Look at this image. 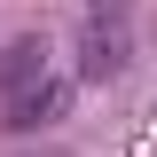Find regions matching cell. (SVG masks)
<instances>
[{
	"label": "cell",
	"instance_id": "6da1fadb",
	"mask_svg": "<svg viewBox=\"0 0 157 157\" xmlns=\"http://www.w3.org/2000/svg\"><path fill=\"white\" fill-rule=\"evenodd\" d=\"M78 47H86V55H78V63H86V78H118V71H126V55H134V8H126V0H94Z\"/></svg>",
	"mask_w": 157,
	"mask_h": 157
},
{
	"label": "cell",
	"instance_id": "7a4b0ae2",
	"mask_svg": "<svg viewBox=\"0 0 157 157\" xmlns=\"http://www.w3.org/2000/svg\"><path fill=\"white\" fill-rule=\"evenodd\" d=\"M47 86V47L39 39H8L0 47V102H24Z\"/></svg>",
	"mask_w": 157,
	"mask_h": 157
}]
</instances>
